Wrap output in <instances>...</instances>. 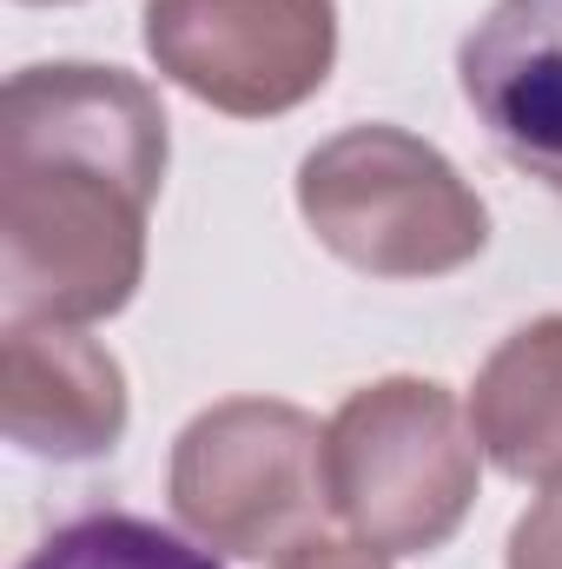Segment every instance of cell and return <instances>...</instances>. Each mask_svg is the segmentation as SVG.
<instances>
[{
  "instance_id": "10",
  "label": "cell",
  "mask_w": 562,
  "mask_h": 569,
  "mask_svg": "<svg viewBox=\"0 0 562 569\" xmlns=\"http://www.w3.org/2000/svg\"><path fill=\"white\" fill-rule=\"evenodd\" d=\"M503 569H562V490L536 497L516 530H510V550H503Z\"/></svg>"
},
{
  "instance_id": "12",
  "label": "cell",
  "mask_w": 562,
  "mask_h": 569,
  "mask_svg": "<svg viewBox=\"0 0 562 569\" xmlns=\"http://www.w3.org/2000/svg\"><path fill=\"white\" fill-rule=\"evenodd\" d=\"M20 7H67V0H20Z\"/></svg>"
},
{
  "instance_id": "9",
  "label": "cell",
  "mask_w": 562,
  "mask_h": 569,
  "mask_svg": "<svg viewBox=\"0 0 562 569\" xmlns=\"http://www.w3.org/2000/svg\"><path fill=\"white\" fill-rule=\"evenodd\" d=\"M20 569H219L205 543H185L145 517L127 510H93L40 537Z\"/></svg>"
},
{
  "instance_id": "5",
  "label": "cell",
  "mask_w": 562,
  "mask_h": 569,
  "mask_svg": "<svg viewBox=\"0 0 562 569\" xmlns=\"http://www.w3.org/2000/svg\"><path fill=\"white\" fill-rule=\"evenodd\" d=\"M159 80L225 120H279L338 67V0H145Z\"/></svg>"
},
{
  "instance_id": "2",
  "label": "cell",
  "mask_w": 562,
  "mask_h": 569,
  "mask_svg": "<svg viewBox=\"0 0 562 569\" xmlns=\"http://www.w3.org/2000/svg\"><path fill=\"white\" fill-rule=\"evenodd\" d=\"M311 239L364 279H450L490 246L476 186L430 140L364 120L318 140L298 166Z\"/></svg>"
},
{
  "instance_id": "1",
  "label": "cell",
  "mask_w": 562,
  "mask_h": 569,
  "mask_svg": "<svg viewBox=\"0 0 562 569\" xmlns=\"http://www.w3.org/2000/svg\"><path fill=\"white\" fill-rule=\"evenodd\" d=\"M165 152L60 120H0V305L27 325H100L145 279Z\"/></svg>"
},
{
  "instance_id": "8",
  "label": "cell",
  "mask_w": 562,
  "mask_h": 569,
  "mask_svg": "<svg viewBox=\"0 0 562 569\" xmlns=\"http://www.w3.org/2000/svg\"><path fill=\"white\" fill-rule=\"evenodd\" d=\"M470 430L510 483L562 490V311L516 325L470 385Z\"/></svg>"
},
{
  "instance_id": "11",
  "label": "cell",
  "mask_w": 562,
  "mask_h": 569,
  "mask_svg": "<svg viewBox=\"0 0 562 569\" xmlns=\"http://www.w3.org/2000/svg\"><path fill=\"white\" fill-rule=\"evenodd\" d=\"M272 569H391L384 550H371V543H338V537H311V543H298V550H284Z\"/></svg>"
},
{
  "instance_id": "7",
  "label": "cell",
  "mask_w": 562,
  "mask_h": 569,
  "mask_svg": "<svg viewBox=\"0 0 562 569\" xmlns=\"http://www.w3.org/2000/svg\"><path fill=\"white\" fill-rule=\"evenodd\" d=\"M483 140L562 199V0H496L456 47Z\"/></svg>"
},
{
  "instance_id": "6",
  "label": "cell",
  "mask_w": 562,
  "mask_h": 569,
  "mask_svg": "<svg viewBox=\"0 0 562 569\" xmlns=\"http://www.w3.org/2000/svg\"><path fill=\"white\" fill-rule=\"evenodd\" d=\"M133 418L120 358L87 338V325H27L0 331V430L27 457L93 463L107 457Z\"/></svg>"
},
{
  "instance_id": "4",
  "label": "cell",
  "mask_w": 562,
  "mask_h": 569,
  "mask_svg": "<svg viewBox=\"0 0 562 569\" xmlns=\"http://www.w3.org/2000/svg\"><path fill=\"white\" fill-rule=\"evenodd\" d=\"M165 497L192 543L245 563L284 557L331 517L324 425L284 398L205 405L172 437Z\"/></svg>"
},
{
  "instance_id": "3",
  "label": "cell",
  "mask_w": 562,
  "mask_h": 569,
  "mask_svg": "<svg viewBox=\"0 0 562 569\" xmlns=\"http://www.w3.org/2000/svg\"><path fill=\"white\" fill-rule=\"evenodd\" d=\"M331 517L384 557L443 550L476 510L483 443L470 411L436 378L358 385L324 425Z\"/></svg>"
}]
</instances>
